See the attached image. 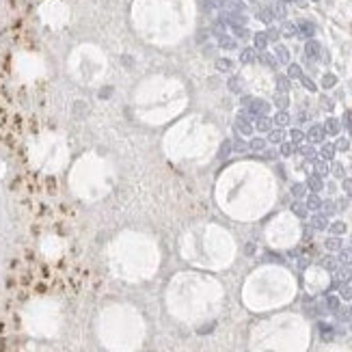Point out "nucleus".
Masks as SVG:
<instances>
[{"label":"nucleus","mask_w":352,"mask_h":352,"mask_svg":"<svg viewBox=\"0 0 352 352\" xmlns=\"http://www.w3.org/2000/svg\"><path fill=\"white\" fill-rule=\"evenodd\" d=\"M326 249L328 251H339L341 249V240L339 238H328L326 240Z\"/></svg>","instance_id":"nucleus-29"},{"label":"nucleus","mask_w":352,"mask_h":352,"mask_svg":"<svg viewBox=\"0 0 352 352\" xmlns=\"http://www.w3.org/2000/svg\"><path fill=\"white\" fill-rule=\"evenodd\" d=\"M264 147H266V141L264 139H253L249 143V149H253V152H264Z\"/></svg>","instance_id":"nucleus-20"},{"label":"nucleus","mask_w":352,"mask_h":352,"mask_svg":"<svg viewBox=\"0 0 352 352\" xmlns=\"http://www.w3.org/2000/svg\"><path fill=\"white\" fill-rule=\"evenodd\" d=\"M326 307L330 311H339V298L337 296H326Z\"/></svg>","instance_id":"nucleus-23"},{"label":"nucleus","mask_w":352,"mask_h":352,"mask_svg":"<svg viewBox=\"0 0 352 352\" xmlns=\"http://www.w3.org/2000/svg\"><path fill=\"white\" fill-rule=\"evenodd\" d=\"M320 54H322V46L315 39H309L305 44V56L309 61H315V59H320Z\"/></svg>","instance_id":"nucleus-3"},{"label":"nucleus","mask_w":352,"mask_h":352,"mask_svg":"<svg viewBox=\"0 0 352 352\" xmlns=\"http://www.w3.org/2000/svg\"><path fill=\"white\" fill-rule=\"evenodd\" d=\"M339 264L343 266L352 264V249H339Z\"/></svg>","instance_id":"nucleus-15"},{"label":"nucleus","mask_w":352,"mask_h":352,"mask_svg":"<svg viewBox=\"0 0 352 352\" xmlns=\"http://www.w3.org/2000/svg\"><path fill=\"white\" fill-rule=\"evenodd\" d=\"M333 173H335L337 177H343V167H341V164H335V169H333Z\"/></svg>","instance_id":"nucleus-43"},{"label":"nucleus","mask_w":352,"mask_h":352,"mask_svg":"<svg viewBox=\"0 0 352 352\" xmlns=\"http://www.w3.org/2000/svg\"><path fill=\"white\" fill-rule=\"evenodd\" d=\"M294 152H296V147H294V143H281V156H292Z\"/></svg>","instance_id":"nucleus-27"},{"label":"nucleus","mask_w":352,"mask_h":352,"mask_svg":"<svg viewBox=\"0 0 352 352\" xmlns=\"http://www.w3.org/2000/svg\"><path fill=\"white\" fill-rule=\"evenodd\" d=\"M343 121H346V128H348L350 134H352V112H348V114H346V119H343Z\"/></svg>","instance_id":"nucleus-45"},{"label":"nucleus","mask_w":352,"mask_h":352,"mask_svg":"<svg viewBox=\"0 0 352 352\" xmlns=\"http://www.w3.org/2000/svg\"><path fill=\"white\" fill-rule=\"evenodd\" d=\"M298 33L303 35V37L311 39L313 35H315V26H313L311 22H305V20H303V22H298Z\"/></svg>","instance_id":"nucleus-6"},{"label":"nucleus","mask_w":352,"mask_h":352,"mask_svg":"<svg viewBox=\"0 0 352 352\" xmlns=\"http://www.w3.org/2000/svg\"><path fill=\"white\" fill-rule=\"evenodd\" d=\"M335 84H337V78L333 74H326L324 78H322V87L324 89H330V87H335Z\"/></svg>","instance_id":"nucleus-22"},{"label":"nucleus","mask_w":352,"mask_h":352,"mask_svg":"<svg viewBox=\"0 0 352 352\" xmlns=\"http://www.w3.org/2000/svg\"><path fill=\"white\" fill-rule=\"evenodd\" d=\"M307 210H320L322 207V199L318 197V192H311V195L307 197Z\"/></svg>","instance_id":"nucleus-9"},{"label":"nucleus","mask_w":352,"mask_h":352,"mask_svg":"<svg viewBox=\"0 0 352 352\" xmlns=\"http://www.w3.org/2000/svg\"><path fill=\"white\" fill-rule=\"evenodd\" d=\"M270 128H272V121H270L268 117H266V114H264V117H257V121H255V130H260V132H268Z\"/></svg>","instance_id":"nucleus-10"},{"label":"nucleus","mask_w":352,"mask_h":352,"mask_svg":"<svg viewBox=\"0 0 352 352\" xmlns=\"http://www.w3.org/2000/svg\"><path fill=\"white\" fill-rule=\"evenodd\" d=\"M311 225H313V229L322 231V229H326V227H328V218L324 216V214H315V216L311 218Z\"/></svg>","instance_id":"nucleus-8"},{"label":"nucleus","mask_w":352,"mask_h":352,"mask_svg":"<svg viewBox=\"0 0 352 352\" xmlns=\"http://www.w3.org/2000/svg\"><path fill=\"white\" fill-rule=\"evenodd\" d=\"M216 67H218V71H231V61H229V59H218L216 61Z\"/></svg>","instance_id":"nucleus-25"},{"label":"nucleus","mask_w":352,"mask_h":352,"mask_svg":"<svg viewBox=\"0 0 352 352\" xmlns=\"http://www.w3.org/2000/svg\"><path fill=\"white\" fill-rule=\"evenodd\" d=\"M229 89H231V91H240V82H238V78H231V80H229Z\"/></svg>","instance_id":"nucleus-42"},{"label":"nucleus","mask_w":352,"mask_h":352,"mask_svg":"<svg viewBox=\"0 0 352 352\" xmlns=\"http://www.w3.org/2000/svg\"><path fill=\"white\" fill-rule=\"evenodd\" d=\"M270 143H283V132L281 130H275V132H270Z\"/></svg>","instance_id":"nucleus-36"},{"label":"nucleus","mask_w":352,"mask_h":352,"mask_svg":"<svg viewBox=\"0 0 352 352\" xmlns=\"http://www.w3.org/2000/svg\"><path fill=\"white\" fill-rule=\"evenodd\" d=\"M233 130L242 134V136H249V134H253V126L249 124V119H247V114H240L238 119H236V124H233Z\"/></svg>","instance_id":"nucleus-2"},{"label":"nucleus","mask_w":352,"mask_h":352,"mask_svg":"<svg viewBox=\"0 0 352 352\" xmlns=\"http://www.w3.org/2000/svg\"><path fill=\"white\" fill-rule=\"evenodd\" d=\"M320 154H322V158H324V160H330V158L335 156V145H324Z\"/></svg>","instance_id":"nucleus-28"},{"label":"nucleus","mask_w":352,"mask_h":352,"mask_svg":"<svg viewBox=\"0 0 352 352\" xmlns=\"http://www.w3.org/2000/svg\"><path fill=\"white\" fill-rule=\"evenodd\" d=\"M283 33L287 35V37H292V35H296V33H298V28L294 26V24H290V22H287V24L283 26Z\"/></svg>","instance_id":"nucleus-39"},{"label":"nucleus","mask_w":352,"mask_h":352,"mask_svg":"<svg viewBox=\"0 0 352 352\" xmlns=\"http://www.w3.org/2000/svg\"><path fill=\"white\" fill-rule=\"evenodd\" d=\"M253 41H255V48L257 50H266V46H268V35H266V33H255L253 35Z\"/></svg>","instance_id":"nucleus-12"},{"label":"nucleus","mask_w":352,"mask_h":352,"mask_svg":"<svg viewBox=\"0 0 352 352\" xmlns=\"http://www.w3.org/2000/svg\"><path fill=\"white\" fill-rule=\"evenodd\" d=\"M247 106H249V112L253 114V117H264V114H268V110H270V104L264 102V99H257V97H251Z\"/></svg>","instance_id":"nucleus-1"},{"label":"nucleus","mask_w":352,"mask_h":352,"mask_svg":"<svg viewBox=\"0 0 352 352\" xmlns=\"http://www.w3.org/2000/svg\"><path fill=\"white\" fill-rule=\"evenodd\" d=\"M315 169H318V175H326L328 173V167H326V162H320V160H315Z\"/></svg>","instance_id":"nucleus-38"},{"label":"nucleus","mask_w":352,"mask_h":352,"mask_svg":"<svg viewBox=\"0 0 352 352\" xmlns=\"http://www.w3.org/2000/svg\"><path fill=\"white\" fill-rule=\"evenodd\" d=\"M292 195L296 197V199L305 197V186H303V184H294V186H292Z\"/></svg>","instance_id":"nucleus-30"},{"label":"nucleus","mask_w":352,"mask_h":352,"mask_svg":"<svg viewBox=\"0 0 352 352\" xmlns=\"http://www.w3.org/2000/svg\"><path fill=\"white\" fill-rule=\"evenodd\" d=\"M322 268H326L328 272H333V270H337V262L333 260V257H324V260H322Z\"/></svg>","instance_id":"nucleus-24"},{"label":"nucleus","mask_w":352,"mask_h":352,"mask_svg":"<svg viewBox=\"0 0 352 352\" xmlns=\"http://www.w3.org/2000/svg\"><path fill=\"white\" fill-rule=\"evenodd\" d=\"M290 136H292V143H294V145H296V143H300V141L305 139L303 130H292V132H290Z\"/></svg>","instance_id":"nucleus-34"},{"label":"nucleus","mask_w":352,"mask_h":352,"mask_svg":"<svg viewBox=\"0 0 352 352\" xmlns=\"http://www.w3.org/2000/svg\"><path fill=\"white\" fill-rule=\"evenodd\" d=\"M292 212L296 214L298 218H307V205H303V203H298V201H296V203L292 205Z\"/></svg>","instance_id":"nucleus-18"},{"label":"nucleus","mask_w":352,"mask_h":352,"mask_svg":"<svg viewBox=\"0 0 352 352\" xmlns=\"http://www.w3.org/2000/svg\"><path fill=\"white\" fill-rule=\"evenodd\" d=\"M266 35H268V41H270V39H272V41H277V37H279V31H275V28H272V31H268Z\"/></svg>","instance_id":"nucleus-44"},{"label":"nucleus","mask_w":352,"mask_h":352,"mask_svg":"<svg viewBox=\"0 0 352 352\" xmlns=\"http://www.w3.org/2000/svg\"><path fill=\"white\" fill-rule=\"evenodd\" d=\"M300 76H303L300 65H290V67H287V78H300Z\"/></svg>","instance_id":"nucleus-26"},{"label":"nucleus","mask_w":352,"mask_h":352,"mask_svg":"<svg viewBox=\"0 0 352 352\" xmlns=\"http://www.w3.org/2000/svg\"><path fill=\"white\" fill-rule=\"evenodd\" d=\"M322 207H324V210H326L328 214H333V212H335V205H333V203H322Z\"/></svg>","instance_id":"nucleus-47"},{"label":"nucleus","mask_w":352,"mask_h":352,"mask_svg":"<svg viewBox=\"0 0 352 352\" xmlns=\"http://www.w3.org/2000/svg\"><path fill=\"white\" fill-rule=\"evenodd\" d=\"M300 82H303V87H305V89H309V91H315V89H318V87H315V84H313L311 78H307V76H300Z\"/></svg>","instance_id":"nucleus-33"},{"label":"nucleus","mask_w":352,"mask_h":352,"mask_svg":"<svg viewBox=\"0 0 352 352\" xmlns=\"http://www.w3.org/2000/svg\"><path fill=\"white\" fill-rule=\"evenodd\" d=\"M339 130H341V124H339V121H337L335 117L326 119V124H324V132H326V134L337 136V134H339Z\"/></svg>","instance_id":"nucleus-4"},{"label":"nucleus","mask_w":352,"mask_h":352,"mask_svg":"<svg viewBox=\"0 0 352 352\" xmlns=\"http://www.w3.org/2000/svg\"><path fill=\"white\" fill-rule=\"evenodd\" d=\"M260 61L264 63L266 67H277V63H279L277 56H272V54H268V52H262V54H260Z\"/></svg>","instance_id":"nucleus-14"},{"label":"nucleus","mask_w":352,"mask_h":352,"mask_svg":"<svg viewBox=\"0 0 352 352\" xmlns=\"http://www.w3.org/2000/svg\"><path fill=\"white\" fill-rule=\"evenodd\" d=\"M298 152H300V154H303L305 158H315V149H313L311 145H307V147H300V149H298Z\"/></svg>","instance_id":"nucleus-37"},{"label":"nucleus","mask_w":352,"mask_h":352,"mask_svg":"<svg viewBox=\"0 0 352 352\" xmlns=\"http://www.w3.org/2000/svg\"><path fill=\"white\" fill-rule=\"evenodd\" d=\"M231 141H222V145H220V152H218V158H227L229 154H231Z\"/></svg>","instance_id":"nucleus-21"},{"label":"nucleus","mask_w":352,"mask_h":352,"mask_svg":"<svg viewBox=\"0 0 352 352\" xmlns=\"http://www.w3.org/2000/svg\"><path fill=\"white\" fill-rule=\"evenodd\" d=\"M328 229H330V233H335V236H341V233H346V225L343 222H333V225H328Z\"/></svg>","instance_id":"nucleus-19"},{"label":"nucleus","mask_w":352,"mask_h":352,"mask_svg":"<svg viewBox=\"0 0 352 352\" xmlns=\"http://www.w3.org/2000/svg\"><path fill=\"white\" fill-rule=\"evenodd\" d=\"M277 61L283 63V65H287V63H290V52H287L285 46H277Z\"/></svg>","instance_id":"nucleus-13"},{"label":"nucleus","mask_w":352,"mask_h":352,"mask_svg":"<svg viewBox=\"0 0 352 352\" xmlns=\"http://www.w3.org/2000/svg\"><path fill=\"white\" fill-rule=\"evenodd\" d=\"M270 11H272V16H279V18H283V16H285V9H283V5H281V3L275 5Z\"/></svg>","instance_id":"nucleus-40"},{"label":"nucleus","mask_w":352,"mask_h":352,"mask_svg":"<svg viewBox=\"0 0 352 352\" xmlns=\"http://www.w3.org/2000/svg\"><path fill=\"white\" fill-rule=\"evenodd\" d=\"M287 3H292V0H287Z\"/></svg>","instance_id":"nucleus-48"},{"label":"nucleus","mask_w":352,"mask_h":352,"mask_svg":"<svg viewBox=\"0 0 352 352\" xmlns=\"http://www.w3.org/2000/svg\"><path fill=\"white\" fill-rule=\"evenodd\" d=\"M257 61V52L253 48H244L240 52V63H255Z\"/></svg>","instance_id":"nucleus-7"},{"label":"nucleus","mask_w":352,"mask_h":352,"mask_svg":"<svg viewBox=\"0 0 352 352\" xmlns=\"http://www.w3.org/2000/svg\"><path fill=\"white\" fill-rule=\"evenodd\" d=\"M231 145L236 147V152H247V149H249V143H244L242 139H236V143H231Z\"/></svg>","instance_id":"nucleus-32"},{"label":"nucleus","mask_w":352,"mask_h":352,"mask_svg":"<svg viewBox=\"0 0 352 352\" xmlns=\"http://www.w3.org/2000/svg\"><path fill=\"white\" fill-rule=\"evenodd\" d=\"M343 190L352 192V179H343Z\"/></svg>","instance_id":"nucleus-46"},{"label":"nucleus","mask_w":352,"mask_h":352,"mask_svg":"<svg viewBox=\"0 0 352 352\" xmlns=\"http://www.w3.org/2000/svg\"><path fill=\"white\" fill-rule=\"evenodd\" d=\"M275 124H277L279 128H283V126H287V124H290V114H287L285 110H279V112L275 114Z\"/></svg>","instance_id":"nucleus-16"},{"label":"nucleus","mask_w":352,"mask_h":352,"mask_svg":"<svg viewBox=\"0 0 352 352\" xmlns=\"http://www.w3.org/2000/svg\"><path fill=\"white\" fill-rule=\"evenodd\" d=\"M275 104H277V106H279V108H281V110H285V106L290 104V102H287V97H285V93H281V95H277Z\"/></svg>","instance_id":"nucleus-35"},{"label":"nucleus","mask_w":352,"mask_h":352,"mask_svg":"<svg viewBox=\"0 0 352 352\" xmlns=\"http://www.w3.org/2000/svg\"><path fill=\"white\" fill-rule=\"evenodd\" d=\"M307 186L311 188V192H318V190H322V186H324V184H322V177L315 173V175H311L307 179Z\"/></svg>","instance_id":"nucleus-11"},{"label":"nucleus","mask_w":352,"mask_h":352,"mask_svg":"<svg viewBox=\"0 0 352 352\" xmlns=\"http://www.w3.org/2000/svg\"><path fill=\"white\" fill-rule=\"evenodd\" d=\"M324 126H311V130H309V141H311V143H320L322 139H324Z\"/></svg>","instance_id":"nucleus-5"},{"label":"nucleus","mask_w":352,"mask_h":352,"mask_svg":"<svg viewBox=\"0 0 352 352\" xmlns=\"http://www.w3.org/2000/svg\"><path fill=\"white\" fill-rule=\"evenodd\" d=\"M277 87H279V91H281V93H287V91H290V78H287V76H279L277 78Z\"/></svg>","instance_id":"nucleus-17"},{"label":"nucleus","mask_w":352,"mask_h":352,"mask_svg":"<svg viewBox=\"0 0 352 352\" xmlns=\"http://www.w3.org/2000/svg\"><path fill=\"white\" fill-rule=\"evenodd\" d=\"M335 149H339V152H348L350 149V141L348 139H339L335 143Z\"/></svg>","instance_id":"nucleus-31"},{"label":"nucleus","mask_w":352,"mask_h":352,"mask_svg":"<svg viewBox=\"0 0 352 352\" xmlns=\"http://www.w3.org/2000/svg\"><path fill=\"white\" fill-rule=\"evenodd\" d=\"M341 298H346V300L352 298V287H348V285H343V287H341Z\"/></svg>","instance_id":"nucleus-41"}]
</instances>
